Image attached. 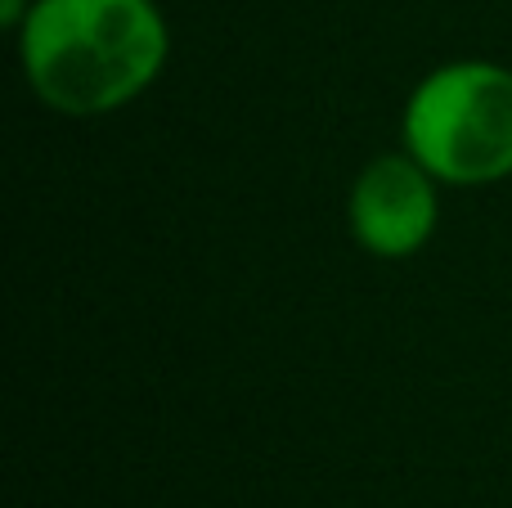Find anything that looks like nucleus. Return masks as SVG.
<instances>
[{"label":"nucleus","instance_id":"3","mask_svg":"<svg viewBox=\"0 0 512 508\" xmlns=\"http://www.w3.org/2000/svg\"><path fill=\"white\" fill-rule=\"evenodd\" d=\"M441 180L409 149L369 158L346 189V234L378 261H409L436 239Z\"/></svg>","mask_w":512,"mask_h":508},{"label":"nucleus","instance_id":"2","mask_svg":"<svg viewBox=\"0 0 512 508\" xmlns=\"http://www.w3.org/2000/svg\"><path fill=\"white\" fill-rule=\"evenodd\" d=\"M400 149L445 189L512 180V68L495 59H445L427 68L400 108Z\"/></svg>","mask_w":512,"mask_h":508},{"label":"nucleus","instance_id":"1","mask_svg":"<svg viewBox=\"0 0 512 508\" xmlns=\"http://www.w3.org/2000/svg\"><path fill=\"white\" fill-rule=\"evenodd\" d=\"M14 41L36 104L72 122L131 108L171 59L158 0H32Z\"/></svg>","mask_w":512,"mask_h":508}]
</instances>
